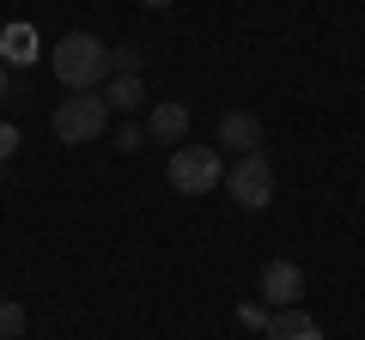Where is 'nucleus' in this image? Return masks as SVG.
<instances>
[{"label":"nucleus","mask_w":365,"mask_h":340,"mask_svg":"<svg viewBox=\"0 0 365 340\" xmlns=\"http://www.w3.org/2000/svg\"><path fill=\"white\" fill-rule=\"evenodd\" d=\"M19 334H25V304L0 298V340H19Z\"/></svg>","instance_id":"obj_12"},{"label":"nucleus","mask_w":365,"mask_h":340,"mask_svg":"<svg viewBox=\"0 0 365 340\" xmlns=\"http://www.w3.org/2000/svg\"><path fill=\"white\" fill-rule=\"evenodd\" d=\"M0 37H6V18H0Z\"/></svg>","instance_id":"obj_18"},{"label":"nucleus","mask_w":365,"mask_h":340,"mask_svg":"<svg viewBox=\"0 0 365 340\" xmlns=\"http://www.w3.org/2000/svg\"><path fill=\"white\" fill-rule=\"evenodd\" d=\"M13 146H19V134H13V128H0V158H13Z\"/></svg>","instance_id":"obj_15"},{"label":"nucleus","mask_w":365,"mask_h":340,"mask_svg":"<svg viewBox=\"0 0 365 340\" xmlns=\"http://www.w3.org/2000/svg\"><path fill=\"white\" fill-rule=\"evenodd\" d=\"M104 104H110V110H128V116H134V110L146 104V85H140L134 73H110V79H104Z\"/></svg>","instance_id":"obj_9"},{"label":"nucleus","mask_w":365,"mask_h":340,"mask_svg":"<svg viewBox=\"0 0 365 340\" xmlns=\"http://www.w3.org/2000/svg\"><path fill=\"white\" fill-rule=\"evenodd\" d=\"M182 134H189V104H153V116H146V140L182 146Z\"/></svg>","instance_id":"obj_7"},{"label":"nucleus","mask_w":365,"mask_h":340,"mask_svg":"<svg viewBox=\"0 0 365 340\" xmlns=\"http://www.w3.org/2000/svg\"><path fill=\"white\" fill-rule=\"evenodd\" d=\"M225 188H232V201H237L244 213H262V207L274 201V170H268V158H262V152H244L232 170H225Z\"/></svg>","instance_id":"obj_4"},{"label":"nucleus","mask_w":365,"mask_h":340,"mask_svg":"<svg viewBox=\"0 0 365 340\" xmlns=\"http://www.w3.org/2000/svg\"><path fill=\"white\" fill-rule=\"evenodd\" d=\"M220 146H232L237 158L262 152V116H250V110H225V116H220Z\"/></svg>","instance_id":"obj_6"},{"label":"nucleus","mask_w":365,"mask_h":340,"mask_svg":"<svg viewBox=\"0 0 365 340\" xmlns=\"http://www.w3.org/2000/svg\"><path fill=\"white\" fill-rule=\"evenodd\" d=\"M0 43H6V61H19V67H25V61H37V31L6 25V37H0Z\"/></svg>","instance_id":"obj_10"},{"label":"nucleus","mask_w":365,"mask_h":340,"mask_svg":"<svg viewBox=\"0 0 365 340\" xmlns=\"http://www.w3.org/2000/svg\"><path fill=\"white\" fill-rule=\"evenodd\" d=\"M170 188L177 195H213V188L225 183V164L213 146H170V164H165Z\"/></svg>","instance_id":"obj_3"},{"label":"nucleus","mask_w":365,"mask_h":340,"mask_svg":"<svg viewBox=\"0 0 365 340\" xmlns=\"http://www.w3.org/2000/svg\"><path fill=\"white\" fill-rule=\"evenodd\" d=\"M110 73H134V79H140V73H146V49H140V43L110 49Z\"/></svg>","instance_id":"obj_11"},{"label":"nucleus","mask_w":365,"mask_h":340,"mask_svg":"<svg viewBox=\"0 0 365 340\" xmlns=\"http://www.w3.org/2000/svg\"><path fill=\"white\" fill-rule=\"evenodd\" d=\"M244 322L250 328H268V304H244Z\"/></svg>","instance_id":"obj_14"},{"label":"nucleus","mask_w":365,"mask_h":340,"mask_svg":"<svg viewBox=\"0 0 365 340\" xmlns=\"http://www.w3.org/2000/svg\"><path fill=\"white\" fill-rule=\"evenodd\" d=\"M49 61H55V79H61L67 92H104V79H110V43H98L91 31H67V37L49 49Z\"/></svg>","instance_id":"obj_1"},{"label":"nucleus","mask_w":365,"mask_h":340,"mask_svg":"<svg viewBox=\"0 0 365 340\" xmlns=\"http://www.w3.org/2000/svg\"><path fill=\"white\" fill-rule=\"evenodd\" d=\"M268 340H323V328H317V316H304L299 304H292V310L268 316Z\"/></svg>","instance_id":"obj_8"},{"label":"nucleus","mask_w":365,"mask_h":340,"mask_svg":"<svg viewBox=\"0 0 365 340\" xmlns=\"http://www.w3.org/2000/svg\"><path fill=\"white\" fill-rule=\"evenodd\" d=\"M0 97H6V61H0Z\"/></svg>","instance_id":"obj_16"},{"label":"nucleus","mask_w":365,"mask_h":340,"mask_svg":"<svg viewBox=\"0 0 365 340\" xmlns=\"http://www.w3.org/2000/svg\"><path fill=\"white\" fill-rule=\"evenodd\" d=\"M104 128H110L104 92H73V97L55 104V140H61V146H91Z\"/></svg>","instance_id":"obj_2"},{"label":"nucleus","mask_w":365,"mask_h":340,"mask_svg":"<svg viewBox=\"0 0 365 340\" xmlns=\"http://www.w3.org/2000/svg\"><path fill=\"white\" fill-rule=\"evenodd\" d=\"M140 6H170V0H140Z\"/></svg>","instance_id":"obj_17"},{"label":"nucleus","mask_w":365,"mask_h":340,"mask_svg":"<svg viewBox=\"0 0 365 340\" xmlns=\"http://www.w3.org/2000/svg\"><path fill=\"white\" fill-rule=\"evenodd\" d=\"M256 292H262L268 310H292V304L304 298V267L299 262H268V267H262V280H256Z\"/></svg>","instance_id":"obj_5"},{"label":"nucleus","mask_w":365,"mask_h":340,"mask_svg":"<svg viewBox=\"0 0 365 340\" xmlns=\"http://www.w3.org/2000/svg\"><path fill=\"white\" fill-rule=\"evenodd\" d=\"M116 146H122V152H140V146H146V128H140V122H122V128H116Z\"/></svg>","instance_id":"obj_13"}]
</instances>
